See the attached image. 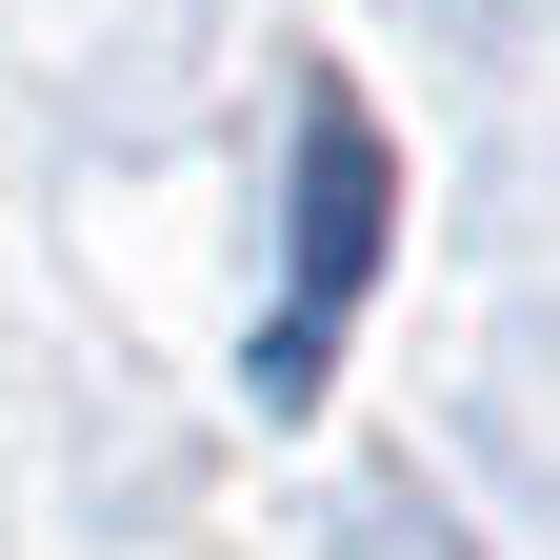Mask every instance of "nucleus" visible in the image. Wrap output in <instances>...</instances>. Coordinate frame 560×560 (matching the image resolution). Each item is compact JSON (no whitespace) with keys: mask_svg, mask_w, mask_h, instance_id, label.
Segmentation results:
<instances>
[{"mask_svg":"<svg viewBox=\"0 0 560 560\" xmlns=\"http://www.w3.org/2000/svg\"><path fill=\"white\" fill-rule=\"evenodd\" d=\"M361 280H381V120L320 101V140H301V320H280V381H320V340L361 320Z\"/></svg>","mask_w":560,"mask_h":560,"instance_id":"f257e3e1","label":"nucleus"}]
</instances>
